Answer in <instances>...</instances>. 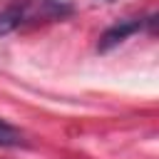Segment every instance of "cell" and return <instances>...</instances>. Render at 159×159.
Masks as SVG:
<instances>
[{"label":"cell","mask_w":159,"mask_h":159,"mask_svg":"<svg viewBox=\"0 0 159 159\" xmlns=\"http://www.w3.org/2000/svg\"><path fill=\"white\" fill-rule=\"evenodd\" d=\"M67 15H72V5L65 0H12L0 10V35L25 25L62 20Z\"/></svg>","instance_id":"1"},{"label":"cell","mask_w":159,"mask_h":159,"mask_svg":"<svg viewBox=\"0 0 159 159\" xmlns=\"http://www.w3.org/2000/svg\"><path fill=\"white\" fill-rule=\"evenodd\" d=\"M144 27V20H119L117 25H112V27H107L104 32H102V37H99V52H107V50H112V47H117L119 42H124L129 35H134V32H139Z\"/></svg>","instance_id":"2"},{"label":"cell","mask_w":159,"mask_h":159,"mask_svg":"<svg viewBox=\"0 0 159 159\" xmlns=\"http://www.w3.org/2000/svg\"><path fill=\"white\" fill-rule=\"evenodd\" d=\"M17 144H22V134L12 124L0 119V147H17Z\"/></svg>","instance_id":"3"},{"label":"cell","mask_w":159,"mask_h":159,"mask_svg":"<svg viewBox=\"0 0 159 159\" xmlns=\"http://www.w3.org/2000/svg\"><path fill=\"white\" fill-rule=\"evenodd\" d=\"M99 2H112V0H99Z\"/></svg>","instance_id":"4"}]
</instances>
